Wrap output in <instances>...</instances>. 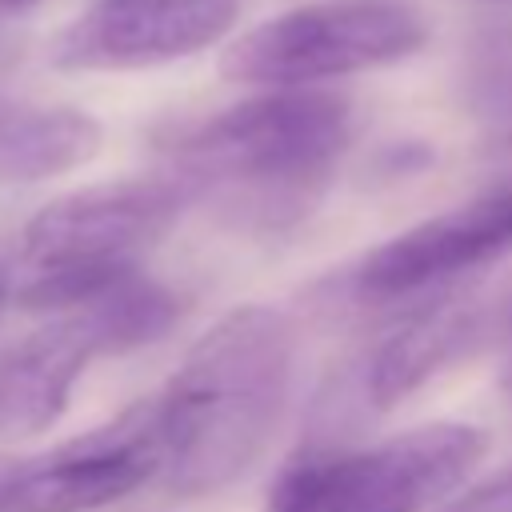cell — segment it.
<instances>
[{
	"label": "cell",
	"mask_w": 512,
	"mask_h": 512,
	"mask_svg": "<svg viewBox=\"0 0 512 512\" xmlns=\"http://www.w3.org/2000/svg\"><path fill=\"white\" fill-rule=\"evenodd\" d=\"M296 328L272 304L224 312L180 360L160 396L164 472L172 496H212L272 444L292 388Z\"/></svg>",
	"instance_id": "cell-1"
},
{
	"label": "cell",
	"mask_w": 512,
	"mask_h": 512,
	"mask_svg": "<svg viewBox=\"0 0 512 512\" xmlns=\"http://www.w3.org/2000/svg\"><path fill=\"white\" fill-rule=\"evenodd\" d=\"M200 196L184 176H124L48 200L8 256L12 308L76 312L128 276Z\"/></svg>",
	"instance_id": "cell-2"
},
{
	"label": "cell",
	"mask_w": 512,
	"mask_h": 512,
	"mask_svg": "<svg viewBox=\"0 0 512 512\" xmlns=\"http://www.w3.org/2000/svg\"><path fill=\"white\" fill-rule=\"evenodd\" d=\"M352 140V104L316 88H272L232 104L180 136L168 152L200 192L220 184L272 220L300 212Z\"/></svg>",
	"instance_id": "cell-3"
},
{
	"label": "cell",
	"mask_w": 512,
	"mask_h": 512,
	"mask_svg": "<svg viewBox=\"0 0 512 512\" xmlns=\"http://www.w3.org/2000/svg\"><path fill=\"white\" fill-rule=\"evenodd\" d=\"M488 436L436 420L368 448L300 452L268 484L264 512H428L484 460Z\"/></svg>",
	"instance_id": "cell-4"
},
{
	"label": "cell",
	"mask_w": 512,
	"mask_h": 512,
	"mask_svg": "<svg viewBox=\"0 0 512 512\" xmlns=\"http://www.w3.org/2000/svg\"><path fill=\"white\" fill-rule=\"evenodd\" d=\"M428 44V24L400 0H312L284 8L220 48L216 72L252 88H312L400 64Z\"/></svg>",
	"instance_id": "cell-5"
},
{
	"label": "cell",
	"mask_w": 512,
	"mask_h": 512,
	"mask_svg": "<svg viewBox=\"0 0 512 512\" xmlns=\"http://www.w3.org/2000/svg\"><path fill=\"white\" fill-rule=\"evenodd\" d=\"M164 472L160 396H144L112 420L28 456L4 512H96Z\"/></svg>",
	"instance_id": "cell-6"
},
{
	"label": "cell",
	"mask_w": 512,
	"mask_h": 512,
	"mask_svg": "<svg viewBox=\"0 0 512 512\" xmlns=\"http://www.w3.org/2000/svg\"><path fill=\"white\" fill-rule=\"evenodd\" d=\"M244 0H92L52 32L44 60L60 72H140L220 44Z\"/></svg>",
	"instance_id": "cell-7"
},
{
	"label": "cell",
	"mask_w": 512,
	"mask_h": 512,
	"mask_svg": "<svg viewBox=\"0 0 512 512\" xmlns=\"http://www.w3.org/2000/svg\"><path fill=\"white\" fill-rule=\"evenodd\" d=\"M508 252H512V184H500L372 248L356 272V288L376 300L412 296L460 272L484 268Z\"/></svg>",
	"instance_id": "cell-8"
},
{
	"label": "cell",
	"mask_w": 512,
	"mask_h": 512,
	"mask_svg": "<svg viewBox=\"0 0 512 512\" xmlns=\"http://www.w3.org/2000/svg\"><path fill=\"white\" fill-rule=\"evenodd\" d=\"M96 356H112V348L88 304L0 352V436H36L52 428Z\"/></svg>",
	"instance_id": "cell-9"
},
{
	"label": "cell",
	"mask_w": 512,
	"mask_h": 512,
	"mask_svg": "<svg viewBox=\"0 0 512 512\" xmlns=\"http://www.w3.org/2000/svg\"><path fill=\"white\" fill-rule=\"evenodd\" d=\"M500 308L452 300V304H436V308H424L420 316H412L396 336L384 340V348L372 360V372H368L372 404L396 408L416 388H424L436 372L452 368L456 360H468L488 340L496 344Z\"/></svg>",
	"instance_id": "cell-10"
},
{
	"label": "cell",
	"mask_w": 512,
	"mask_h": 512,
	"mask_svg": "<svg viewBox=\"0 0 512 512\" xmlns=\"http://www.w3.org/2000/svg\"><path fill=\"white\" fill-rule=\"evenodd\" d=\"M104 128L72 104L0 92V184H40L96 160Z\"/></svg>",
	"instance_id": "cell-11"
},
{
	"label": "cell",
	"mask_w": 512,
	"mask_h": 512,
	"mask_svg": "<svg viewBox=\"0 0 512 512\" xmlns=\"http://www.w3.org/2000/svg\"><path fill=\"white\" fill-rule=\"evenodd\" d=\"M496 348H500V392L512 408V296L500 308V332H496Z\"/></svg>",
	"instance_id": "cell-12"
},
{
	"label": "cell",
	"mask_w": 512,
	"mask_h": 512,
	"mask_svg": "<svg viewBox=\"0 0 512 512\" xmlns=\"http://www.w3.org/2000/svg\"><path fill=\"white\" fill-rule=\"evenodd\" d=\"M20 468H24V456H4V452H0V512H4V500H8V492H12L16 476H20Z\"/></svg>",
	"instance_id": "cell-13"
},
{
	"label": "cell",
	"mask_w": 512,
	"mask_h": 512,
	"mask_svg": "<svg viewBox=\"0 0 512 512\" xmlns=\"http://www.w3.org/2000/svg\"><path fill=\"white\" fill-rule=\"evenodd\" d=\"M12 308V276H8V256H0V312Z\"/></svg>",
	"instance_id": "cell-14"
},
{
	"label": "cell",
	"mask_w": 512,
	"mask_h": 512,
	"mask_svg": "<svg viewBox=\"0 0 512 512\" xmlns=\"http://www.w3.org/2000/svg\"><path fill=\"white\" fill-rule=\"evenodd\" d=\"M0 4H4V8H32L36 0H0Z\"/></svg>",
	"instance_id": "cell-15"
}]
</instances>
